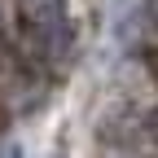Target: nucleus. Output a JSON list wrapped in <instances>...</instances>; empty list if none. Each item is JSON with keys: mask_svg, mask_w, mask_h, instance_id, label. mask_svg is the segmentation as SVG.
<instances>
[{"mask_svg": "<svg viewBox=\"0 0 158 158\" xmlns=\"http://www.w3.org/2000/svg\"><path fill=\"white\" fill-rule=\"evenodd\" d=\"M154 123H158V118H154ZM154 136H158V132H154Z\"/></svg>", "mask_w": 158, "mask_h": 158, "instance_id": "3", "label": "nucleus"}, {"mask_svg": "<svg viewBox=\"0 0 158 158\" xmlns=\"http://www.w3.org/2000/svg\"><path fill=\"white\" fill-rule=\"evenodd\" d=\"M145 18H149V27L158 31V0H145Z\"/></svg>", "mask_w": 158, "mask_h": 158, "instance_id": "2", "label": "nucleus"}, {"mask_svg": "<svg viewBox=\"0 0 158 158\" xmlns=\"http://www.w3.org/2000/svg\"><path fill=\"white\" fill-rule=\"evenodd\" d=\"M31 44L44 62L75 57V18L66 9V0H40L31 9Z\"/></svg>", "mask_w": 158, "mask_h": 158, "instance_id": "1", "label": "nucleus"}]
</instances>
